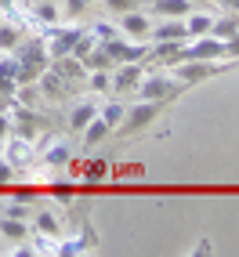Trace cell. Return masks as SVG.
Listing matches in <instances>:
<instances>
[{"label":"cell","mask_w":239,"mask_h":257,"mask_svg":"<svg viewBox=\"0 0 239 257\" xmlns=\"http://www.w3.org/2000/svg\"><path fill=\"white\" fill-rule=\"evenodd\" d=\"M11 181H15V167H11L8 160H0V188L11 185Z\"/></svg>","instance_id":"30"},{"label":"cell","mask_w":239,"mask_h":257,"mask_svg":"<svg viewBox=\"0 0 239 257\" xmlns=\"http://www.w3.org/2000/svg\"><path fill=\"white\" fill-rule=\"evenodd\" d=\"M98 246V235H94V228L91 225H83V232L76 235V239H69V243H62L58 239V253L62 257H80V253H91Z\"/></svg>","instance_id":"11"},{"label":"cell","mask_w":239,"mask_h":257,"mask_svg":"<svg viewBox=\"0 0 239 257\" xmlns=\"http://www.w3.org/2000/svg\"><path fill=\"white\" fill-rule=\"evenodd\" d=\"M83 69H116V65H112V58L105 55V47L98 44V47L91 51V55L83 58Z\"/></svg>","instance_id":"25"},{"label":"cell","mask_w":239,"mask_h":257,"mask_svg":"<svg viewBox=\"0 0 239 257\" xmlns=\"http://www.w3.org/2000/svg\"><path fill=\"white\" fill-rule=\"evenodd\" d=\"M210 250H214V246H210V239H203V243H199L192 253H196V257H203V253H210Z\"/></svg>","instance_id":"34"},{"label":"cell","mask_w":239,"mask_h":257,"mask_svg":"<svg viewBox=\"0 0 239 257\" xmlns=\"http://www.w3.org/2000/svg\"><path fill=\"white\" fill-rule=\"evenodd\" d=\"M91 4H94V0H62V8L69 11V15H83Z\"/></svg>","instance_id":"29"},{"label":"cell","mask_w":239,"mask_h":257,"mask_svg":"<svg viewBox=\"0 0 239 257\" xmlns=\"http://www.w3.org/2000/svg\"><path fill=\"white\" fill-rule=\"evenodd\" d=\"M29 19L37 22V26H55V22H62V8L55 4V0H37V8H29Z\"/></svg>","instance_id":"12"},{"label":"cell","mask_w":239,"mask_h":257,"mask_svg":"<svg viewBox=\"0 0 239 257\" xmlns=\"http://www.w3.org/2000/svg\"><path fill=\"white\" fill-rule=\"evenodd\" d=\"M185 91V83L174 76V73H145L142 76V83H138V98H149V101H170V98H178Z\"/></svg>","instance_id":"2"},{"label":"cell","mask_w":239,"mask_h":257,"mask_svg":"<svg viewBox=\"0 0 239 257\" xmlns=\"http://www.w3.org/2000/svg\"><path fill=\"white\" fill-rule=\"evenodd\" d=\"M98 44L105 47V55L112 58V65L145 62V58H149V44H142V40H127L124 33H120V37H112V40H98Z\"/></svg>","instance_id":"3"},{"label":"cell","mask_w":239,"mask_h":257,"mask_svg":"<svg viewBox=\"0 0 239 257\" xmlns=\"http://www.w3.org/2000/svg\"><path fill=\"white\" fill-rule=\"evenodd\" d=\"M22 44V29L15 22H0V51H15Z\"/></svg>","instance_id":"21"},{"label":"cell","mask_w":239,"mask_h":257,"mask_svg":"<svg viewBox=\"0 0 239 257\" xmlns=\"http://www.w3.org/2000/svg\"><path fill=\"white\" fill-rule=\"evenodd\" d=\"M232 58H221V62H203V58H178V62H170V73H174L185 87H192V83L199 80H207V76H217V73H225L232 69Z\"/></svg>","instance_id":"1"},{"label":"cell","mask_w":239,"mask_h":257,"mask_svg":"<svg viewBox=\"0 0 239 257\" xmlns=\"http://www.w3.org/2000/svg\"><path fill=\"white\" fill-rule=\"evenodd\" d=\"M210 26H214V15L210 11H189L185 15V29H189V40L192 37H203V33H210Z\"/></svg>","instance_id":"16"},{"label":"cell","mask_w":239,"mask_h":257,"mask_svg":"<svg viewBox=\"0 0 239 257\" xmlns=\"http://www.w3.org/2000/svg\"><path fill=\"white\" fill-rule=\"evenodd\" d=\"M0 149H4V160L11 163V167H26V163H33V138H26V134H8L4 142H0Z\"/></svg>","instance_id":"6"},{"label":"cell","mask_w":239,"mask_h":257,"mask_svg":"<svg viewBox=\"0 0 239 257\" xmlns=\"http://www.w3.org/2000/svg\"><path fill=\"white\" fill-rule=\"evenodd\" d=\"M87 87L94 94H109L112 91V69H87Z\"/></svg>","instance_id":"20"},{"label":"cell","mask_w":239,"mask_h":257,"mask_svg":"<svg viewBox=\"0 0 239 257\" xmlns=\"http://www.w3.org/2000/svg\"><path fill=\"white\" fill-rule=\"evenodd\" d=\"M214 4H221L225 11H239V0H214Z\"/></svg>","instance_id":"35"},{"label":"cell","mask_w":239,"mask_h":257,"mask_svg":"<svg viewBox=\"0 0 239 257\" xmlns=\"http://www.w3.org/2000/svg\"><path fill=\"white\" fill-rule=\"evenodd\" d=\"M185 40H189L185 19H163L160 26L149 29V44H185Z\"/></svg>","instance_id":"9"},{"label":"cell","mask_w":239,"mask_h":257,"mask_svg":"<svg viewBox=\"0 0 239 257\" xmlns=\"http://www.w3.org/2000/svg\"><path fill=\"white\" fill-rule=\"evenodd\" d=\"M8 134H11V112H4V109H0V142H4Z\"/></svg>","instance_id":"32"},{"label":"cell","mask_w":239,"mask_h":257,"mask_svg":"<svg viewBox=\"0 0 239 257\" xmlns=\"http://www.w3.org/2000/svg\"><path fill=\"white\" fill-rule=\"evenodd\" d=\"M0 235L4 239H11V243H22V239H29V221H22V217H0Z\"/></svg>","instance_id":"15"},{"label":"cell","mask_w":239,"mask_h":257,"mask_svg":"<svg viewBox=\"0 0 239 257\" xmlns=\"http://www.w3.org/2000/svg\"><path fill=\"white\" fill-rule=\"evenodd\" d=\"M33 228L44 232V235H51V239H65V235H62V221L51 214V210H40L37 217H33Z\"/></svg>","instance_id":"17"},{"label":"cell","mask_w":239,"mask_h":257,"mask_svg":"<svg viewBox=\"0 0 239 257\" xmlns=\"http://www.w3.org/2000/svg\"><path fill=\"white\" fill-rule=\"evenodd\" d=\"M109 134H112V127H109V123H105V119H101V116H94L91 123L83 127V145L91 149V145H98V142H105Z\"/></svg>","instance_id":"19"},{"label":"cell","mask_w":239,"mask_h":257,"mask_svg":"<svg viewBox=\"0 0 239 257\" xmlns=\"http://www.w3.org/2000/svg\"><path fill=\"white\" fill-rule=\"evenodd\" d=\"M210 33H214V37H221V40H232L235 33H239V19H235V11L228 15V19H214Z\"/></svg>","instance_id":"22"},{"label":"cell","mask_w":239,"mask_h":257,"mask_svg":"<svg viewBox=\"0 0 239 257\" xmlns=\"http://www.w3.org/2000/svg\"><path fill=\"white\" fill-rule=\"evenodd\" d=\"M101 4H105V11H112V15H124V11L142 8V0H101Z\"/></svg>","instance_id":"26"},{"label":"cell","mask_w":239,"mask_h":257,"mask_svg":"<svg viewBox=\"0 0 239 257\" xmlns=\"http://www.w3.org/2000/svg\"><path fill=\"white\" fill-rule=\"evenodd\" d=\"M124 112H127V105H124V101H105V105L98 109V116L105 119V123H109L112 131L120 127V119H124Z\"/></svg>","instance_id":"23"},{"label":"cell","mask_w":239,"mask_h":257,"mask_svg":"<svg viewBox=\"0 0 239 257\" xmlns=\"http://www.w3.org/2000/svg\"><path fill=\"white\" fill-rule=\"evenodd\" d=\"M76 37H80V26H62V22L47 26V29H44V47H47L51 62H55V58H62V55H73V44H76Z\"/></svg>","instance_id":"4"},{"label":"cell","mask_w":239,"mask_h":257,"mask_svg":"<svg viewBox=\"0 0 239 257\" xmlns=\"http://www.w3.org/2000/svg\"><path fill=\"white\" fill-rule=\"evenodd\" d=\"M8 217H22V221H29V217H33V207H29V199H22V196H19V199H15L11 207H8Z\"/></svg>","instance_id":"27"},{"label":"cell","mask_w":239,"mask_h":257,"mask_svg":"<svg viewBox=\"0 0 239 257\" xmlns=\"http://www.w3.org/2000/svg\"><path fill=\"white\" fill-rule=\"evenodd\" d=\"M94 47H98V37H94L91 29H80V37H76V44H73V55L83 62V58H87Z\"/></svg>","instance_id":"24"},{"label":"cell","mask_w":239,"mask_h":257,"mask_svg":"<svg viewBox=\"0 0 239 257\" xmlns=\"http://www.w3.org/2000/svg\"><path fill=\"white\" fill-rule=\"evenodd\" d=\"M91 33H94L98 40H112V37H120V26H112V22H94Z\"/></svg>","instance_id":"28"},{"label":"cell","mask_w":239,"mask_h":257,"mask_svg":"<svg viewBox=\"0 0 239 257\" xmlns=\"http://www.w3.org/2000/svg\"><path fill=\"white\" fill-rule=\"evenodd\" d=\"M55 199L69 203V199H73V188H69V185H55Z\"/></svg>","instance_id":"33"},{"label":"cell","mask_w":239,"mask_h":257,"mask_svg":"<svg viewBox=\"0 0 239 257\" xmlns=\"http://www.w3.org/2000/svg\"><path fill=\"white\" fill-rule=\"evenodd\" d=\"M94 116H98V105H94V101L87 98V101H80V105L69 112V127H73V131H83V127H87Z\"/></svg>","instance_id":"18"},{"label":"cell","mask_w":239,"mask_h":257,"mask_svg":"<svg viewBox=\"0 0 239 257\" xmlns=\"http://www.w3.org/2000/svg\"><path fill=\"white\" fill-rule=\"evenodd\" d=\"M142 76H145L142 62H124V65H116V69H112V94H131V91H138Z\"/></svg>","instance_id":"8"},{"label":"cell","mask_w":239,"mask_h":257,"mask_svg":"<svg viewBox=\"0 0 239 257\" xmlns=\"http://www.w3.org/2000/svg\"><path fill=\"white\" fill-rule=\"evenodd\" d=\"M196 4L192 0H152V11L160 15V19H185Z\"/></svg>","instance_id":"13"},{"label":"cell","mask_w":239,"mask_h":257,"mask_svg":"<svg viewBox=\"0 0 239 257\" xmlns=\"http://www.w3.org/2000/svg\"><path fill=\"white\" fill-rule=\"evenodd\" d=\"M160 116V101H149V98H142L138 105H131L127 112H124V119H120V134H138V131H145L152 119Z\"/></svg>","instance_id":"5"},{"label":"cell","mask_w":239,"mask_h":257,"mask_svg":"<svg viewBox=\"0 0 239 257\" xmlns=\"http://www.w3.org/2000/svg\"><path fill=\"white\" fill-rule=\"evenodd\" d=\"M116 26H120V33H124L127 40H142V44H149V29H152V22H149V15L145 11H124V15H116Z\"/></svg>","instance_id":"7"},{"label":"cell","mask_w":239,"mask_h":257,"mask_svg":"<svg viewBox=\"0 0 239 257\" xmlns=\"http://www.w3.org/2000/svg\"><path fill=\"white\" fill-rule=\"evenodd\" d=\"M87 178H91V181H101V178H105V163H98V160L87 163Z\"/></svg>","instance_id":"31"},{"label":"cell","mask_w":239,"mask_h":257,"mask_svg":"<svg viewBox=\"0 0 239 257\" xmlns=\"http://www.w3.org/2000/svg\"><path fill=\"white\" fill-rule=\"evenodd\" d=\"M19 94V58L4 55L0 58V101H11Z\"/></svg>","instance_id":"10"},{"label":"cell","mask_w":239,"mask_h":257,"mask_svg":"<svg viewBox=\"0 0 239 257\" xmlns=\"http://www.w3.org/2000/svg\"><path fill=\"white\" fill-rule=\"evenodd\" d=\"M69 156H73V149H69V142H62V138H51L47 149H44V163L47 167H65Z\"/></svg>","instance_id":"14"}]
</instances>
